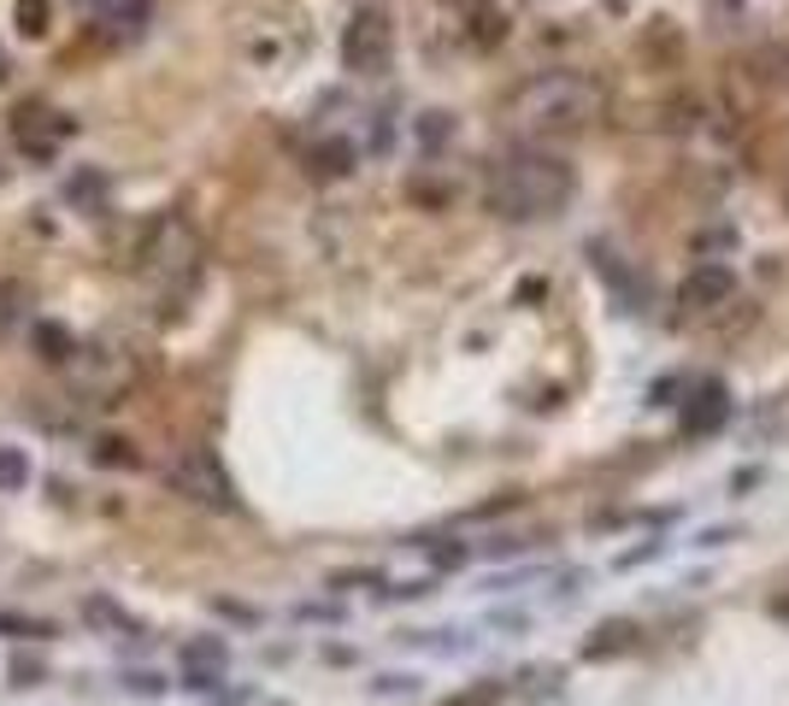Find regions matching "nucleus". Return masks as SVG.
Returning <instances> with one entry per match:
<instances>
[{"mask_svg":"<svg viewBox=\"0 0 789 706\" xmlns=\"http://www.w3.org/2000/svg\"><path fill=\"white\" fill-rule=\"evenodd\" d=\"M607 112V89L590 71H536L507 95V124L530 141H554V136H584L590 124Z\"/></svg>","mask_w":789,"mask_h":706,"instance_id":"nucleus-1","label":"nucleus"},{"mask_svg":"<svg viewBox=\"0 0 789 706\" xmlns=\"http://www.w3.org/2000/svg\"><path fill=\"white\" fill-rule=\"evenodd\" d=\"M577 189L572 165L548 154V148H513L489 165V183H484V200L495 218L507 224H536V218H554L566 213V200Z\"/></svg>","mask_w":789,"mask_h":706,"instance_id":"nucleus-2","label":"nucleus"},{"mask_svg":"<svg viewBox=\"0 0 789 706\" xmlns=\"http://www.w3.org/2000/svg\"><path fill=\"white\" fill-rule=\"evenodd\" d=\"M136 283H142V295L154 301V313H159V306H183L195 295V283H201V236H195L189 218L165 213V218L148 224V236H142V247H136Z\"/></svg>","mask_w":789,"mask_h":706,"instance_id":"nucleus-3","label":"nucleus"},{"mask_svg":"<svg viewBox=\"0 0 789 706\" xmlns=\"http://www.w3.org/2000/svg\"><path fill=\"white\" fill-rule=\"evenodd\" d=\"M66 371H71V383H77V394H82L89 406L124 401V394L136 389V360H130V347H118V342H89V347H77Z\"/></svg>","mask_w":789,"mask_h":706,"instance_id":"nucleus-4","label":"nucleus"},{"mask_svg":"<svg viewBox=\"0 0 789 706\" xmlns=\"http://www.w3.org/2000/svg\"><path fill=\"white\" fill-rule=\"evenodd\" d=\"M165 483H172L189 507H213V512H236V483L224 460L213 448H183L172 453V465H165Z\"/></svg>","mask_w":789,"mask_h":706,"instance_id":"nucleus-5","label":"nucleus"},{"mask_svg":"<svg viewBox=\"0 0 789 706\" xmlns=\"http://www.w3.org/2000/svg\"><path fill=\"white\" fill-rule=\"evenodd\" d=\"M394 59V30L383 12H354L342 30V66L354 77H383Z\"/></svg>","mask_w":789,"mask_h":706,"instance_id":"nucleus-6","label":"nucleus"},{"mask_svg":"<svg viewBox=\"0 0 789 706\" xmlns=\"http://www.w3.org/2000/svg\"><path fill=\"white\" fill-rule=\"evenodd\" d=\"M737 295V272L731 265H695L690 277L678 288V306L683 313H719V306H731Z\"/></svg>","mask_w":789,"mask_h":706,"instance_id":"nucleus-7","label":"nucleus"},{"mask_svg":"<svg viewBox=\"0 0 789 706\" xmlns=\"http://www.w3.org/2000/svg\"><path fill=\"white\" fill-rule=\"evenodd\" d=\"M82 12H89V24L107 41H136L142 30H148L154 0H82Z\"/></svg>","mask_w":789,"mask_h":706,"instance_id":"nucleus-8","label":"nucleus"},{"mask_svg":"<svg viewBox=\"0 0 789 706\" xmlns=\"http://www.w3.org/2000/svg\"><path fill=\"white\" fill-rule=\"evenodd\" d=\"M12 130H18V141H25V154L48 159V154H53V141H59V136H71V118H59V112H48V107H25Z\"/></svg>","mask_w":789,"mask_h":706,"instance_id":"nucleus-9","label":"nucleus"},{"mask_svg":"<svg viewBox=\"0 0 789 706\" xmlns=\"http://www.w3.org/2000/svg\"><path fill=\"white\" fill-rule=\"evenodd\" d=\"M724 412H731V401H724V383H701V389H695V406L683 412V430H690V435H708L713 424H724Z\"/></svg>","mask_w":789,"mask_h":706,"instance_id":"nucleus-10","label":"nucleus"},{"mask_svg":"<svg viewBox=\"0 0 789 706\" xmlns=\"http://www.w3.org/2000/svg\"><path fill=\"white\" fill-rule=\"evenodd\" d=\"M354 141H313V154H306V165H313V177H348L354 171Z\"/></svg>","mask_w":789,"mask_h":706,"instance_id":"nucleus-11","label":"nucleus"},{"mask_svg":"<svg viewBox=\"0 0 789 706\" xmlns=\"http://www.w3.org/2000/svg\"><path fill=\"white\" fill-rule=\"evenodd\" d=\"M30 342H36V353H41L48 365H71V353H77V336H71L66 324H36Z\"/></svg>","mask_w":789,"mask_h":706,"instance_id":"nucleus-12","label":"nucleus"},{"mask_svg":"<svg viewBox=\"0 0 789 706\" xmlns=\"http://www.w3.org/2000/svg\"><path fill=\"white\" fill-rule=\"evenodd\" d=\"M25 313H30V295H25V283L0 277V336H12V330L25 324Z\"/></svg>","mask_w":789,"mask_h":706,"instance_id":"nucleus-13","label":"nucleus"},{"mask_svg":"<svg viewBox=\"0 0 789 706\" xmlns=\"http://www.w3.org/2000/svg\"><path fill=\"white\" fill-rule=\"evenodd\" d=\"M30 483V460L18 448H0V494H18Z\"/></svg>","mask_w":789,"mask_h":706,"instance_id":"nucleus-14","label":"nucleus"},{"mask_svg":"<svg viewBox=\"0 0 789 706\" xmlns=\"http://www.w3.org/2000/svg\"><path fill=\"white\" fill-rule=\"evenodd\" d=\"M631 641H636V630H631V625H607V630H601L584 654H590V659H607V654H625Z\"/></svg>","mask_w":789,"mask_h":706,"instance_id":"nucleus-15","label":"nucleus"},{"mask_svg":"<svg viewBox=\"0 0 789 706\" xmlns=\"http://www.w3.org/2000/svg\"><path fill=\"white\" fill-rule=\"evenodd\" d=\"M12 18H18L25 36H41L48 30V0H12Z\"/></svg>","mask_w":789,"mask_h":706,"instance_id":"nucleus-16","label":"nucleus"},{"mask_svg":"<svg viewBox=\"0 0 789 706\" xmlns=\"http://www.w3.org/2000/svg\"><path fill=\"white\" fill-rule=\"evenodd\" d=\"M501 683H471L466 695H454V700H442V706H501Z\"/></svg>","mask_w":789,"mask_h":706,"instance_id":"nucleus-17","label":"nucleus"},{"mask_svg":"<svg viewBox=\"0 0 789 706\" xmlns=\"http://www.w3.org/2000/svg\"><path fill=\"white\" fill-rule=\"evenodd\" d=\"M89 618H95L100 630H136V625H130V618H124L118 607H107V600H89Z\"/></svg>","mask_w":789,"mask_h":706,"instance_id":"nucleus-18","label":"nucleus"},{"mask_svg":"<svg viewBox=\"0 0 789 706\" xmlns=\"http://www.w3.org/2000/svg\"><path fill=\"white\" fill-rule=\"evenodd\" d=\"M419 136H425V148H436V141H448V136H454V124H448V112H425V124H419Z\"/></svg>","mask_w":789,"mask_h":706,"instance_id":"nucleus-19","label":"nucleus"},{"mask_svg":"<svg viewBox=\"0 0 789 706\" xmlns=\"http://www.w3.org/2000/svg\"><path fill=\"white\" fill-rule=\"evenodd\" d=\"M159 689H165L159 677H130V695H159Z\"/></svg>","mask_w":789,"mask_h":706,"instance_id":"nucleus-20","label":"nucleus"}]
</instances>
